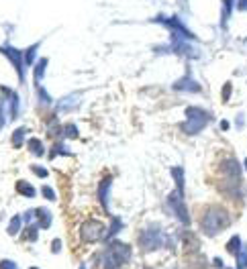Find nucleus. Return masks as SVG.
I'll list each match as a JSON object with an SVG mask.
<instances>
[{
    "mask_svg": "<svg viewBox=\"0 0 247 269\" xmlns=\"http://www.w3.org/2000/svg\"><path fill=\"white\" fill-rule=\"evenodd\" d=\"M131 259V247L123 241H111L101 253L96 255V263L103 269H119Z\"/></svg>",
    "mask_w": 247,
    "mask_h": 269,
    "instance_id": "nucleus-1",
    "label": "nucleus"
},
{
    "mask_svg": "<svg viewBox=\"0 0 247 269\" xmlns=\"http://www.w3.org/2000/svg\"><path fill=\"white\" fill-rule=\"evenodd\" d=\"M231 225V217L223 206H209L201 219V231L207 237H217Z\"/></svg>",
    "mask_w": 247,
    "mask_h": 269,
    "instance_id": "nucleus-2",
    "label": "nucleus"
},
{
    "mask_svg": "<svg viewBox=\"0 0 247 269\" xmlns=\"http://www.w3.org/2000/svg\"><path fill=\"white\" fill-rule=\"evenodd\" d=\"M164 245H170V239L166 237V233L162 231V227L150 225L145 231H141V235H139V247L143 251H158Z\"/></svg>",
    "mask_w": 247,
    "mask_h": 269,
    "instance_id": "nucleus-3",
    "label": "nucleus"
},
{
    "mask_svg": "<svg viewBox=\"0 0 247 269\" xmlns=\"http://www.w3.org/2000/svg\"><path fill=\"white\" fill-rule=\"evenodd\" d=\"M80 239H82V243H98V241H105V239H107V229H105V225H103L101 221L90 219V221L82 223V227H80Z\"/></svg>",
    "mask_w": 247,
    "mask_h": 269,
    "instance_id": "nucleus-4",
    "label": "nucleus"
},
{
    "mask_svg": "<svg viewBox=\"0 0 247 269\" xmlns=\"http://www.w3.org/2000/svg\"><path fill=\"white\" fill-rule=\"evenodd\" d=\"M186 117H188V123H186L182 129H184L188 135H196L199 131H203L205 125L209 123L207 113L201 111V109H188V111H186Z\"/></svg>",
    "mask_w": 247,
    "mask_h": 269,
    "instance_id": "nucleus-5",
    "label": "nucleus"
},
{
    "mask_svg": "<svg viewBox=\"0 0 247 269\" xmlns=\"http://www.w3.org/2000/svg\"><path fill=\"white\" fill-rule=\"evenodd\" d=\"M168 204L172 206L174 214L178 217V221H180L182 225H190V214H188V208H186V204H184L180 192H172V194L168 196Z\"/></svg>",
    "mask_w": 247,
    "mask_h": 269,
    "instance_id": "nucleus-6",
    "label": "nucleus"
},
{
    "mask_svg": "<svg viewBox=\"0 0 247 269\" xmlns=\"http://www.w3.org/2000/svg\"><path fill=\"white\" fill-rule=\"evenodd\" d=\"M111 184H113V180L105 178L101 182V186H98V200H101V204H103L107 214H111V210H109V190H111Z\"/></svg>",
    "mask_w": 247,
    "mask_h": 269,
    "instance_id": "nucleus-7",
    "label": "nucleus"
},
{
    "mask_svg": "<svg viewBox=\"0 0 247 269\" xmlns=\"http://www.w3.org/2000/svg\"><path fill=\"white\" fill-rule=\"evenodd\" d=\"M35 214H37V225H39L41 229H49V227H52V212H49V210L37 208Z\"/></svg>",
    "mask_w": 247,
    "mask_h": 269,
    "instance_id": "nucleus-8",
    "label": "nucleus"
},
{
    "mask_svg": "<svg viewBox=\"0 0 247 269\" xmlns=\"http://www.w3.org/2000/svg\"><path fill=\"white\" fill-rule=\"evenodd\" d=\"M111 221H113V225H111V229L107 231V241H111L115 235H119V233L123 231V227H125V223H123L119 217H111Z\"/></svg>",
    "mask_w": 247,
    "mask_h": 269,
    "instance_id": "nucleus-9",
    "label": "nucleus"
},
{
    "mask_svg": "<svg viewBox=\"0 0 247 269\" xmlns=\"http://www.w3.org/2000/svg\"><path fill=\"white\" fill-rule=\"evenodd\" d=\"M241 245H243L241 237H239V235H235V237H231V239L227 241L225 249H227V253H229V255H237V253H239V249H241Z\"/></svg>",
    "mask_w": 247,
    "mask_h": 269,
    "instance_id": "nucleus-10",
    "label": "nucleus"
},
{
    "mask_svg": "<svg viewBox=\"0 0 247 269\" xmlns=\"http://www.w3.org/2000/svg\"><path fill=\"white\" fill-rule=\"evenodd\" d=\"M39 225H29L27 229H25V235H23V239L25 241H29V243H35L37 239H39Z\"/></svg>",
    "mask_w": 247,
    "mask_h": 269,
    "instance_id": "nucleus-11",
    "label": "nucleus"
},
{
    "mask_svg": "<svg viewBox=\"0 0 247 269\" xmlns=\"http://www.w3.org/2000/svg\"><path fill=\"white\" fill-rule=\"evenodd\" d=\"M17 192H19L21 196H25V198H33V196H35V188H33L31 184H27V182H19V184H17Z\"/></svg>",
    "mask_w": 247,
    "mask_h": 269,
    "instance_id": "nucleus-12",
    "label": "nucleus"
},
{
    "mask_svg": "<svg viewBox=\"0 0 247 269\" xmlns=\"http://www.w3.org/2000/svg\"><path fill=\"white\" fill-rule=\"evenodd\" d=\"M235 257H237V269H247V245L245 243L241 245V249Z\"/></svg>",
    "mask_w": 247,
    "mask_h": 269,
    "instance_id": "nucleus-13",
    "label": "nucleus"
},
{
    "mask_svg": "<svg viewBox=\"0 0 247 269\" xmlns=\"http://www.w3.org/2000/svg\"><path fill=\"white\" fill-rule=\"evenodd\" d=\"M11 237H17L21 233V217H13V221L9 223V231H7Z\"/></svg>",
    "mask_w": 247,
    "mask_h": 269,
    "instance_id": "nucleus-14",
    "label": "nucleus"
},
{
    "mask_svg": "<svg viewBox=\"0 0 247 269\" xmlns=\"http://www.w3.org/2000/svg\"><path fill=\"white\" fill-rule=\"evenodd\" d=\"M29 151L33 155H43L45 153V149H43V145H41L39 139H29Z\"/></svg>",
    "mask_w": 247,
    "mask_h": 269,
    "instance_id": "nucleus-15",
    "label": "nucleus"
},
{
    "mask_svg": "<svg viewBox=\"0 0 247 269\" xmlns=\"http://www.w3.org/2000/svg\"><path fill=\"white\" fill-rule=\"evenodd\" d=\"M172 176H174V180L178 184V192L182 194L184 192V174H182V168H174L172 170Z\"/></svg>",
    "mask_w": 247,
    "mask_h": 269,
    "instance_id": "nucleus-16",
    "label": "nucleus"
},
{
    "mask_svg": "<svg viewBox=\"0 0 247 269\" xmlns=\"http://www.w3.org/2000/svg\"><path fill=\"white\" fill-rule=\"evenodd\" d=\"M25 133H27L25 129H17V131H15V135H13V147L19 149V147L23 145V137H25Z\"/></svg>",
    "mask_w": 247,
    "mask_h": 269,
    "instance_id": "nucleus-17",
    "label": "nucleus"
},
{
    "mask_svg": "<svg viewBox=\"0 0 247 269\" xmlns=\"http://www.w3.org/2000/svg\"><path fill=\"white\" fill-rule=\"evenodd\" d=\"M45 66H47V60H41V62L37 64V70H35V82H37V84L41 82V76H43V72H45Z\"/></svg>",
    "mask_w": 247,
    "mask_h": 269,
    "instance_id": "nucleus-18",
    "label": "nucleus"
},
{
    "mask_svg": "<svg viewBox=\"0 0 247 269\" xmlns=\"http://www.w3.org/2000/svg\"><path fill=\"white\" fill-rule=\"evenodd\" d=\"M41 194L47 198V200H52V202H56V192L49 188V186H43V190H41Z\"/></svg>",
    "mask_w": 247,
    "mask_h": 269,
    "instance_id": "nucleus-19",
    "label": "nucleus"
},
{
    "mask_svg": "<svg viewBox=\"0 0 247 269\" xmlns=\"http://www.w3.org/2000/svg\"><path fill=\"white\" fill-rule=\"evenodd\" d=\"M0 269H19V265L15 261H11V259H3V261H0Z\"/></svg>",
    "mask_w": 247,
    "mask_h": 269,
    "instance_id": "nucleus-20",
    "label": "nucleus"
},
{
    "mask_svg": "<svg viewBox=\"0 0 247 269\" xmlns=\"http://www.w3.org/2000/svg\"><path fill=\"white\" fill-rule=\"evenodd\" d=\"M62 247H64V243H62V239H54V243H52V253H62Z\"/></svg>",
    "mask_w": 247,
    "mask_h": 269,
    "instance_id": "nucleus-21",
    "label": "nucleus"
},
{
    "mask_svg": "<svg viewBox=\"0 0 247 269\" xmlns=\"http://www.w3.org/2000/svg\"><path fill=\"white\" fill-rule=\"evenodd\" d=\"M31 170H33L35 176H39V178H47V170H43L41 166H31Z\"/></svg>",
    "mask_w": 247,
    "mask_h": 269,
    "instance_id": "nucleus-22",
    "label": "nucleus"
},
{
    "mask_svg": "<svg viewBox=\"0 0 247 269\" xmlns=\"http://www.w3.org/2000/svg\"><path fill=\"white\" fill-rule=\"evenodd\" d=\"M64 133H66V137H78V131H76L74 125H68V127L64 129Z\"/></svg>",
    "mask_w": 247,
    "mask_h": 269,
    "instance_id": "nucleus-23",
    "label": "nucleus"
},
{
    "mask_svg": "<svg viewBox=\"0 0 247 269\" xmlns=\"http://www.w3.org/2000/svg\"><path fill=\"white\" fill-rule=\"evenodd\" d=\"M229 94H231V84H227V88L223 90V98L227 100V98H229Z\"/></svg>",
    "mask_w": 247,
    "mask_h": 269,
    "instance_id": "nucleus-24",
    "label": "nucleus"
},
{
    "mask_svg": "<svg viewBox=\"0 0 247 269\" xmlns=\"http://www.w3.org/2000/svg\"><path fill=\"white\" fill-rule=\"evenodd\" d=\"M213 263H215L219 269H223V267H225V265H223V259H219V257H215V259H213Z\"/></svg>",
    "mask_w": 247,
    "mask_h": 269,
    "instance_id": "nucleus-25",
    "label": "nucleus"
},
{
    "mask_svg": "<svg viewBox=\"0 0 247 269\" xmlns=\"http://www.w3.org/2000/svg\"><path fill=\"white\" fill-rule=\"evenodd\" d=\"M3 123H5V119H3V106H0V127H3Z\"/></svg>",
    "mask_w": 247,
    "mask_h": 269,
    "instance_id": "nucleus-26",
    "label": "nucleus"
},
{
    "mask_svg": "<svg viewBox=\"0 0 247 269\" xmlns=\"http://www.w3.org/2000/svg\"><path fill=\"white\" fill-rule=\"evenodd\" d=\"M78 269H86V265H84V263H80V265H78Z\"/></svg>",
    "mask_w": 247,
    "mask_h": 269,
    "instance_id": "nucleus-27",
    "label": "nucleus"
},
{
    "mask_svg": "<svg viewBox=\"0 0 247 269\" xmlns=\"http://www.w3.org/2000/svg\"><path fill=\"white\" fill-rule=\"evenodd\" d=\"M29 269H39V267H29Z\"/></svg>",
    "mask_w": 247,
    "mask_h": 269,
    "instance_id": "nucleus-28",
    "label": "nucleus"
},
{
    "mask_svg": "<svg viewBox=\"0 0 247 269\" xmlns=\"http://www.w3.org/2000/svg\"><path fill=\"white\" fill-rule=\"evenodd\" d=\"M245 168H247V159H245Z\"/></svg>",
    "mask_w": 247,
    "mask_h": 269,
    "instance_id": "nucleus-29",
    "label": "nucleus"
},
{
    "mask_svg": "<svg viewBox=\"0 0 247 269\" xmlns=\"http://www.w3.org/2000/svg\"><path fill=\"white\" fill-rule=\"evenodd\" d=\"M225 269H227V267H225Z\"/></svg>",
    "mask_w": 247,
    "mask_h": 269,
    "instance_id": "nucleus-30",
    "label": "nucleus"
}]
</instances>
